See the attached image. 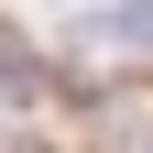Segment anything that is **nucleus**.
<instances>
[{
	"label": "nucleus",
	"mask_w": 153,
	"mask_h": 153,
	"mask_svg": "<svg viewBox=\"0 0 153 153\" xmlns=\"http://www.w3.org/2000/svg\"><path fill=\"white\" fill-rule=\"evenodd\" d=\"M66 44H120V55H153V0H99V11H76Z\"/></svg>",
	"instance_id": "f257e3e1"
},
{
	"label": "nucleus",
	"mask_w": 153,
	"mask_h": 153,
	"mask_svg": "<svg viewBox=\"0 0 153 153\" xmlns=\"http://www.w3.org/2000/svg\"><path fill=\"white\" fill-rule=\"evenodd\" d=\"M0 153H55V142H44V131H22V142H0Z\"/></svg>",
	"instance_id": "f03ea898"
}]
</instances>
